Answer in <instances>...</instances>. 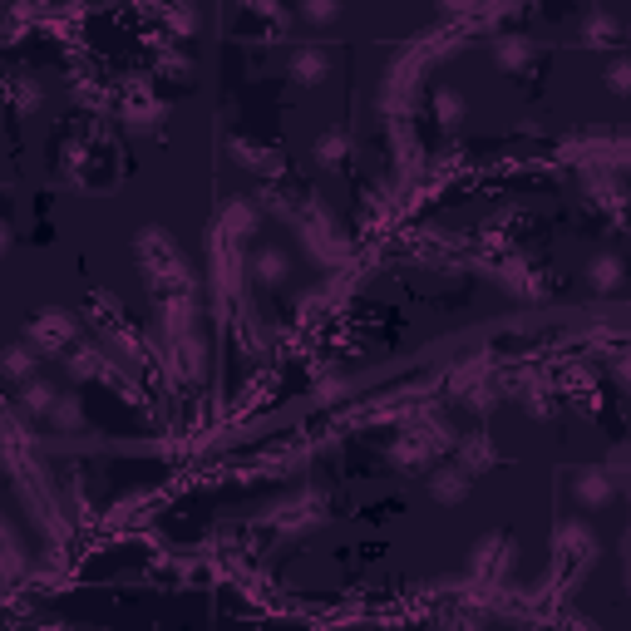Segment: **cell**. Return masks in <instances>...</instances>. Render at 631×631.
Here are the masks:
<instances>
[{
	"instance_id": "1",
	"label": "cell",
	"mask_w": 631,
	"mask_h": 631,
	"mask_svg": "<svg viewBox=\"0 0 631 631\" xmlns=\"http://www.w3.org/2000/svg\"><path fill=\"white\" fill-rule=\"evenodd\" d=\"M577 498H582V503H607V498H612V489H607L602 473H582V479H577Z\"/></svg>"
},
{
	"instance_id": "2",
	"label": "cell",
	"mask_w": 631,
	"mask_h": 631,
	"mask_svg": "<svg viewBox=\"0 0 631 631\" xmlns=\"http://www.w3.org/2000/svg\"><path fill=\"white\" fill-rule=\"evenodd\" d=\"M592 271H597V291H612L617 281H622V261H617V257H602Z\"/></svg>"
},
{
	"instance_id": "3",
	"label": "cell",
	"mask_w": 631,
	"mask_h": 631,
	"mask_svg": "<svg viewBox=\"0 0 631 631\" xmlns=\"http://www.w3.org/2000/svg\"><path fill=\"white\" fill-rule=\"evenodd\" d=\"M301 10H306V20H335L341 0H301Z\"/></svg>"
},
{
	"instance_id": "4",
	"label": "cell",
	"mask_w": 631,
	"mask_h": 631,
	"mask_svg": "<svg viewBox=\"0 0 631 631\" xmlns=\"http://www.w3.org/2000/svg\"><path fill=\"white\" fill-rule=\"evenodd\" d=\"M607 84H612V94H631V59L607 69Z\"/></svg>"
},
{
	"instance_id": "5",
	"label": "cell",
	"mask_w": 631,
	"mask_h": 631,
	"mask_svg": "<svg viewBox=\"0 0 631 631\" xmlns=\"http://www.w3.org/2000/svg\"><path fill=\"white\" fill-rule=\"evenodd\" d=\"M321 69H325V59H321V55H301V59H297V75L306 79V84L321 75Z\"/></svg>"
},
{
	"instance_id": "6",
	"label": "cell",
	"mask_w": 631,
	"mask_h": 631,
	"mask_svg": "<svg viewBox=\"0 0 631 631\" xmlns=\"http://www.w3.org/2000/svg\"><path fill=\"white\" fill-rule=\"evenodd\" d=\"M449 5H469V0H449Z\"/></svg>"
}]
</instances>
